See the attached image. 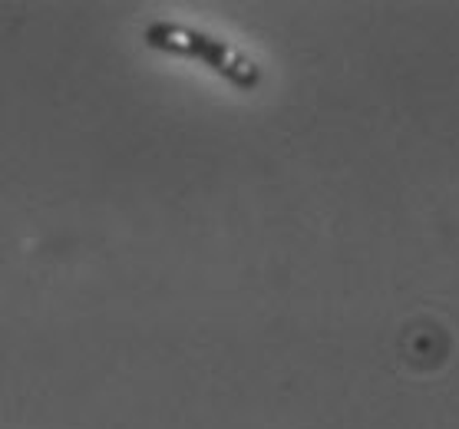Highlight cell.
<instances>
[{"mask_svg":"<svg viewBox=\"0 0 459 429\" xmlns=\"http://www.w3.org/2000/svg\"><path fill=\"white\" fill-rule=\"evenodd\" d=\"M146 43L152 50L176 53V56H188V60H202L205 66H212L219 76H225L231 86L238 90H255L261 83L258 64L245 56L238 47L219 40L205 30L195 27H182V23H149L146 27Z\"/></svg>","mask_w":459,"mask_h":429,"instance_id":"obj_1","label":"cell"}]
</instances>
